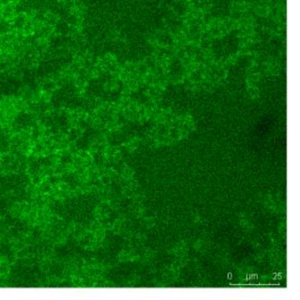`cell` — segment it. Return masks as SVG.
<instances>
[{
	"label": "cell",
	"instance_id": "cell-1",
	"mask_svg": "<svg viewBox=\"0 0 300 300\" xmlns=\"http://www.w3.org/2000/svg\"><path fill=\"white\" fill-rule=\"evenodd\" d=\"M25 24V18L23 16H19L15 18L14 25L16 28H22Z\"/></svg>",
	"mask_w": 300,
	"mask_h": 300
},
{
	"label": "cell",
	"instance_id": "cell-2",
	"mask_svg": "<svg viewBox=\"0 0 300 300\" xmlns=\"http://www.w3.org/2000/svg\"><path fill=\"white\" fill-rule=\"evenodd\" d=\"M11 28L10 23L6 21H2L0 23V34H5L8 33Z\"/></svg>",
	"mask_w": 300,
	"mask_h": 300
}]
</instances>
